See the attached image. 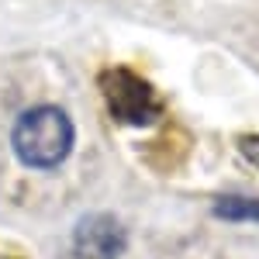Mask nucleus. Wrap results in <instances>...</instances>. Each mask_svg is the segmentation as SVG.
Returning a JSON list of instances; mask_svg holds the SVG:
<instances>
[{
  "instance_id": "obj_3",
  "label": "nucleus",
  "mask_w": 259,
  "mask_h": 259,
  "mask_svg": "<svg viewBox=\"0 0 259 259\" xmlns=\"http://www.w3.org/2000/svg\"><path fill=\"white\" fill-rule=\"evenodd\" d=\"M128 245V235L118 218L111 214H90L73 232V252L80 259H118Z\"/></svg>"
},
{
  "instance_id": "obj_5",
  "label": "nucleus",
  "mask_w": 259,
  "mask_h": 259,
  "mask_svg": "<svg viewBox=\"0 0 259 259\" xmlns=\"http://www.w3.org/2000/svg\"><path fill=\"white\" fill-rule=\"evenodd\" d=\"M239 149H242V156H245V159L259 169V135H242V139H239Z\"/></svg>"
},
{
  "instance_id": "obj_1",
  "label": "nucleus",
  "mask_w": 259,
  "mask_h": 259,
  "mask_svg": "<svg viewBox=\"0 0 259 259\" xmlns=\"http://www.w3.org/2000/svg\"><path fill=\"white\" fill-rule=\"evenodd\" d=\"M14 152L31 169H52L73 152V121L66 111L41 104L24 111L14 124Z\"/></svg>"
},
{
  "instance_id": "obj_2",
  "label": "nucleus",
  "mask_w": 259,
  "mask_h": 259,
  "mask_svg": "<svg viewBox=\"0 0 259 259\" xmlns=\"http://www.w3.org/2000/svg\"><path fill=\"white\" fill-rule=\"evenodd\" d=\"M100 94L107 100V111L121 121V124H152L156 114H159V97L149 83L142 80L135 69H124V66H114V69H104L100 73Z\"/></svg>"
},
{
  "instance_id": "obj_4",
  "label": "nucleus",
  "mask_w": 259,
  "mask_h": 259,
  "mask_svg": "<svg viewBox=\"0 0 259 259\" xmlns=\"http://www.w3.org/2000/svg\"><path fill=\"white\" fill-rule=\"evenodd\" d=\"M214 214L225 221H259V200L245 197H221L214 204Z\"/></svg>"
}]
</instances>
